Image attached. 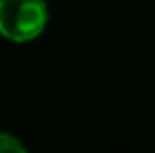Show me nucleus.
<instances>
[{
  "label": "nucleus",
  "mask_w": 155,
  "mask_h": 153,
  "mask_svg": "<svg viewBox=\"0 0 155 153\" xmlns=\"http://www.w3.org/2000/svg\"><path fill=\"white\" fill-rule=\"evenodd\" d=\"M49 8L45 0H0V34L14 43H28L45 31Z\"/></svg>",
  "instance_id": "f257e3e1"
},
{
  "label": "nucleus",
  "mask_w": 155,
  "mask_h": 153,
  "mask_svg": "<svg viewBox=\"0 0 155 153\" xmlns=\"http://www.w3.org/2000/svg\"><path fill=\"white\" fill-rule=\"evenodd\" d=\"M0 153H28V151L18 138H14L12 134L4 132L2 138H0Z\"/></svg>",
  "instance_id": "f03ea898"
}]
</instances>
